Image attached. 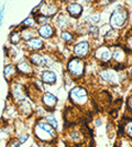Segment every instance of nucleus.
<instances>
[{
    "instance_id": "7ed1b4c3",
    "label": "nucleus",
    "mask_w": 132,
    "mask_h": 147,
    "mask_svg": "<svg viewBox=\"0 0 132 147\" xmlns=\"http://www.w3.org/2000/svg\"><path fill=\"white\" fill-rule=\"evenodd\" d=\"M66 69L69 76H72L74 79H81L85 74V69H86L85 60L72 57L68 59L66 63Z\"/></svg>"
},
{
    "instance_id": "423d86ee",
    "label": "nucleus",
    "mask_w": 132,
    "mask_h": 147,
    "mask_svg": "<svg viewBox=\"0 0 132 147\" xmlns=\"http://www.w3.org/2000/svg\"><path fill=\"white\" fill-rule=\"evenodd\" d=\"M69 100L71 102L77 106H84L88 103V92L83 86H75L69 91Z\"/></svg>"
},
{
    "instance_id": "bb28decb",
    "label": "nucleus",
    "mask_w": 132,
    "mask_h": 147,
    "mask_svg": "<svg viewBox=\"0 0 132 147\" xmlns=\"http://www.w3.org/2000/svg\"><path fill=\"white\" fill-rule=\"evenodd\" d=\"M86 31H87V33L90 37H93V39H97L100 34L99 33V27L97 24H88V27L86 28Z\"/></svg>"
},
{
    "instance_id": "cd10ccee",
    "label": "nucleus",
    "mask_w": 132,
    "mask_h": 147,
    "mask_svg": "<svg viewBox=\"0 0 132 147\" xmlns=\"http://www.w3.org/2000/svg\"><path fill=\"white\" fill-rule=\"evenodd\" d=\"M45 121L50 124V125L54 128V129H57V126H59V124H57V121H56V118H55V116L52 114V113H46L45 114Z\"/></svg>"
},
{
    "instance_id": "9b49d317",
    "label": "nucleus",
    "mask_w": 132,
    "mask_h": 147,
    "mask_svg": "<svg viewBox=\"0 0 132 147\" xmlns=\"http://www.w3.org/2000/svg\"><path fill=\"white\" fill-rule=\"evenodd\" d=\"M122 38V31L116 29H110L108 32H106L103 34V42L108 47H115L118 45L119 41H121Z\"/></svg>"
},
{
    "instance_id": "72a5a7b5",
    "label": "nucleus",
    "mask_w": 132,
    "mask_h": 147,
    "mask_svg": "<svg viewBox=\"0 0 132 147\" xmlns=\"http://www.w3.org/2000/svg\"><path fill=\"white\" fill-rule=\"evenodd\" d=\"M100 125H101V119H100V118H98V121H96V126H97V127H99Z\"/></svg>"
},
{
    "instance_id": "f3484780",
    "label": "nucleus",
    "mask_w": 132,
    "mask_h": 147,
    "mask_svg": "<svg viewBox=\"0 0 132 147\" xmlns=\"http://www.w3.org/2000/svg\"><path fill=\"white\" fill-rule=\"evenodd\" d=\"M17 112L24 117H30L31 114L33 113V110H32V106L29 101H27V98H24L17 103Z\"/></svg>"
},
{
    "instance_id": "2eb2a0df",
    "label": "nucleus",
    "mask_w": 132,
    "mask_h": 147,
    "mask_svg": "<svg viewBox=\"0 0 132 147\" xmlns=\"http://www.w3.org/2000/svg\"><path fill=\"white\" fill-rule=\"evenodd\" d=\"M41 102L45 111H52L57 105V97L51 92H44L41 95Z\"/></svg>"
},
{
    "instance_id": "6e6552de",
    "label": "nucleus",
    "mask_w": 132,
    "mask_h": 147,
    "mask_svg": "<svg viewBox=\"0 0 132 147\" xmlns=\"http://www.w3.org/2000/svg\"><path fill=\"white\" fill-rule=\"evenodd\" d=\"M93 57L100 63H109L111 61V49L106 44L99 45L93 50Z\"/></svg>"
},
{
    "instance_id": "dca6fc26",
    "label": "nucleus",
    "mask_w": 132,
    "mask_h": 147,
    "mask_svg": "<svg viewBox=\"0 0 132 147\" xmlns=\"http://www.w3.org/2000/svg\"><path fill=\"white\" fill-rule=\"evenodd\" d=\"M13 84H12V92H11V94H12V97H13V100H15V102L18 103V102H20L22 100H24V98H27V93H25V88H23V85H22L21 83H19V82H12Z\"/></svg>"
},
{
    "instance_id": "c9c22d12",
    "label": "nucleus",
    "mask_w": 132,
    "mask_h": 147,
    "mask_svg": "<svg viewBox=\"0 0 132 147\" xmlns=\"http://www.w3.org/2000/svg\"><path fill=\"white\" fill-rule=\"evenodd\" d=\"M107 2H112V1H116V0H106Z\"/></svg>"
},
{
    "instance_id": "4be33fe9",
    "label": "nucleus",
    "mask_w": 132,
    "mask_h": 147,
    "mask_svg": "<svg viewBox=\"0 0 132 147\" xmlns=\"http://www.w3.org/2000/svg\"><path fill=\"white\" fill-rule=\"evenodd\" d=\"M21 32V38L22 41H27L31 38H34L37 36V29L34 28H23V29H19Z\"/></svg>"
},
{
    "instance_id": "1a4fd4ad",
    "label": "nucleus",
    "mask_w": 132,
    "mask_h": 147,
    "mask_svg": "<svg viewBox=\"0 0 132 147\" xmlns=\"http://www.w3.org/2000/svg\"><path fill=\"white\" fill-rule=\"evenodd\" d=\"M113 50L111 51V60L117 64V65H125L128 60V54L130 52H128L122 45H115L112 47Z\"/></svg>"
},
{
    "instance_id": "aec40b11",
    "label": "nucleus",
    "mask_w": 132,
    "mask_h": 147,
    "mask_svg": "<svg viewBox=\"0 0 132 147\" xmlns=\"http://www.w3.org/2000/svg\"><path fill=\"white\" fill-rule=\"evenodd\" d=\"M55 17H56V26L61 29V31L68 30V27L71 26V22H69L71 18L67 17L65 13H62V12H59Z\"/></svg>"
},
{
    "instance_id": "e433bc0d",
    "label": "nucleus",
    "mask_w": 132,
    "mask_h": 147,
    "mask_svg": "<svg viewBox=\"0 0 132 147\" xmlns=\"http://www.w3.org/2000/svg\"><path fill=\"white\" fill-rule=\"evenodd\" d=\"M72 1H73V0H72ZM74 1H76V0H74Z\"/></svg>"
},
{
    "instance_id": "c85d7f7f",
    "label": "nucleus",
    "mask_w": 132,
    "mask_h": 147,
    "mask_svg": "<svg viewBox=\"0 0 132 147\" xmlns=\"http://www.w3.org/2000/svg\"><path fill=\"white\" fill-rule=\"evenodd\" d=\"M34 19H35V23L39 24V26L46 24V23H50V22H51V19H50V18L44 17V16H42V15H39V13H35V15H34Z\"/></svg>"
},
{
    "instance_id": "473e14b6",
    "label": "nucleus",
    "mask_w": 132,
    "mask_h": 147,
    "mask_svg": "<svg viewBox=\"0 0 132 147\" xmlns=\"http://www.w3.org/2000/svg\"><path fill=\"white\" fill-rule=\"evenodd\" d=\"M71 140H74V142H78V140H81V135H79V133L75 132V133H73V134H71Z\"/></svg>"
},
{
    "instance_id": "6ab92c4d",
    "label": "nucleus",
    "mask_w": 132,
    "mask_h": 147,
    "mask_svg": "<svg viewBox=\"0 0 132 147\" xmlns=\"http://www.w3.org/2000/svg\"><path fill=\"white\" fill-rule=\"evenodd\" d=\"M3 76L8 82H13L15 78L18 76V72H17V67L15 64H6L3 67Z\"/></svg>"
},
{
    "instance_id": "5701e85b",
    "label": "nucleus",
    "mask_w": 132,
    "mask_h": 147,
    "mask_svg": "<svg viewBox=\"0 0 132 147\" xmlns=\"http://www.w3.org/2000/svg\"><path fill=\"white\" fill-rule=\"evenodd\" d=\"M59 36H61L62 41H64V42L67 44L73 43L74 40H75L74 33L72 32V31H69V30H62L61 33H59Z\"/></svg>"
},
{
    "instance_id": "4468645a",
    "label": "nucleus",
    "mask_w": 132,
    "mask_h": 147,
    "mask_svg": "<svg viewBox=\"0 0 132 147\" xmlns=\"http://www.w3.org/2000/svg\"><path fill=\"white\" fill-rule=\"evenodd\" d=\"M23 42H24L25 49H28L31 52H41L45 48L44 40L41 39L40 37H37V36L34 38H31L27 41H23Z\"/></svg>"
},
{
    "instance_id": "393cba45",
    "label": "nucleus",
    "mask_w": 132,
    "mask_h": 147,
    "mask_svg": "<svg viewBox=\"0 0 132 147\" xmlns=\"http://www.w3.org/2000/svg\"><path fill=\"white\" fill-rule=\"evenodd\" d=\"M9 41H10V43H12V44L20 43V42L22 41L21 32H20V30L19 29L13 30V31L10 33V36H9Z\"/></svg>"
},
{
    "instance_id": "20e7f679",
    "label": "nucleus",
    "mask_w": 132,
    "mask_h": 147,
    "mask_svg": "<svg viewBox=\"0 0 132 147\" xmlns=\"http://www.w3.org/2000/svg\"><path fill=\"white\" fill-rule=\"evenodd\" d=\"M59 12V5L56 0H42L37 7V12L47 18H54Z\"/></svg>"
},
{
    "instance_id": "b1692460",
    "label": "nucleus",
    "mask_w": 132,
    "mask_h": 147,
    "mask_svg": "<svg viewBox=\"0 0 132 147\" xmlns=\"http://www.w3.org/2000/svg\"><path fill=\"white\" fill-rule=\"evenodd\" d=\"M35 27H37V23H35L34 16L31 15L21 22V24L19 26V29H23V28H35Z\"/></svg>"
},
{
    "instance_id": "f704fd0d",
    "label": "nucleus",
    "mask_w": 132,
    "mask_h": 147,
    "mask_svg": "<svg viewBox=\"0 0 132 147\" xmlns=\"http://www.w3.org/2000/svg\"><path fill=\"white\" fill-rule=\"evenodd\" d=\"M2 143H3V140H2V138L0 137V146H1V144H2Z\"/></svg>"
},
{
    "instance_id": "c756f323",
    "label": "nucleus",
    "mask_w": 132,
    "mask_h": 147,
    "mask_svg": "<svg viewBox=\"0 0 132 147\" xmlns=\"http://www.w3.org/2000/svg\"><path fill=\"white\" fill-rule=\"evenodd\" d=\"M131 126H132V123L130 119H128V123L125 125V133H127V135H128V137L129 138H131L132 136V133H131Z\"/></svg>"
},
{
    "instance_id": "39448f33",
    "label": "nucleus",
    "mask_w": 132,
    "mask_h": 147,
    "mask_svg": "<svg viewBox=\"0 0 132 147\" xmlns=\"http://www.w3.org/2000/svg\"><path fill=\"white\" fill-rule=\"evenodd\" d=\"M122 74L123 73L119 72L117 69L111 67V66L106 67L99 72V75L103 79V81H105L110 85H118V84L122 83V81H123Z\"/></svg>"
},
{
    "instance_id": "f03ea898",
    "label": "nucleus",
    "mask_w": 132,
    "mask_h": 147,
    "mask_svg": "<svg viewBox=\"0 0 132 147\" xmlns=\"http://www.w3.org/2000/svg\"><path fill=\"white\" fill-rule=\"evenodd\" d=\"M34 135L39 140L44 143H52L57 137L55 129L45 119H39L34 125Z\"/></svg>"
},
{
    "instance_id": "9d476101",
    "label": "nucleus",
    "mask_w": 132,
    "mask_h": 147,
    "mask_svg": "<svg viewBox=\"0 0 132 147\" xmlns=\"http://www.w3.org/2000/svg\"><path fill=\"white\" fill-rule=\"evenodd\" d=\"M15 67H17V72H18V75H22V76H28V78H33L34 76V66L30 63L29 60H22V61H19L17 64H15Z\"/></svg>"
},
{
    "instance_id": "f257e3e1",
    "label": "nucleus",
    "mask_w": 132,
    "mask_h": 147,
    "mask_svg": "<svg viewBox=\"0 0 132 147\" xmlns=\"http://www.w3.org/2000/svg\"><path fill=\"white\" fill-rule=\"evenodd\" d=\"M130 20V13L129 10L125 6H117L115 8L109 17V24L111 29H116L122 31L125 29L127 24Z\"/></svg>"
},
{
    "instance_id": "0eeeda50",
    "label": "nucleus",
    "mask_w": 132,
    "mask_h": 147,
    "mask_svg": "<svg viewBox=\"0 0 132 147\" xmlns=\"http://www.w3.org/2000/svg\"><path fill=\"white\" fill-rule=\"evenodd\" d=\"M93 51V45L89 41H79L77 43L74 44L73 47V54L74 57L79 58V59L85 60L90 55V53Z\"/></svg>"
},
{
    "instance_id": "2f4dec72",
    "label": "nucleus",
    "mask_w": 132,
    "mask_h": 147,
    "mask_svg": "<svg viewBox=\"0 0 132 147\" xmlns=\"http://www.w3.org/2000/svg\"><path fill=\"white\" fill-rule=\"evenodd\" d=\"M5 9H6V5L2 3L1 9H0V27L2 26V21H3V16H5Z\"/></svg>"
},
{
    "instance_id": "7c9ffc66",
    "label": "nucleus",
    "mask_w": 132,
    "mask_h": 147,
    "mask_svg": "<svg viewBox=\"0 0 132 147\" xmlns=\"http://www.w3.org/2000/svg\"><path fill=\"white\" fill-rule=\"evenodd\" d=\"M28 138H29V135L27 134V133H23V134H21L20 136H18V143L21 145V144H23V143H25L27 140H28Z\"/></svg>"
},
{
    "instance_id": "ddd939ff",
    "label": "nucleus",
    "mask_w": 132,
    "mask_h": 147,
    "mask_svg": "<svg viewBox=\"0 0 132 147\" xmlns=\"http://www.w3.org/2000/svg\"><path fill=\"white\" fill-rule=\"evenodd\" d=\"M37 37H40L41 39L44 40H50L53 37H55L56 34V29L55 27L51 24V23H46V24H42L39 26L37 28Z\"/></svg>"
},
{
    "instance_id": "f8f14e48",
    "label": "nucleus",
    "mask_w": 132,
    "mask_h": 147,
    "mask_svg": "<svg viewBox=\"0 0 132 147\" xmlns=\"http://www.w3.org/2000/svg\"><path fill=\"white\" fill-rule=\"evenodd\" d=\"M65 9L67 16L72 19H79L84 12V7L81 5V2H77V1L67 2Z\"/></svg>"
},
{
    "instance_id": "412c9836",
    "label": "nucleus",
    "mask_w": 132,
    "mask_h": 147,
    "mask_svg": "<svg viewBox=\"0 0 132 147\" xmlns=\"http://www.w3.org/2000/svg\"><path fill=\"white\" fill-rule=\"evenodd\" d=\"M44 54L40 52H31L29 54V61L33 66H42L43 67Z\"/></svg>"
},
{
    "instance_id": "a878e982",
    "label": "nucleus",
    "mask_w": 132,
    "mask_h": 147,
    "mask_svg": "<svg viewBox=\"0 0 132 147\" xmlns=\"http://www.w3.org/2000/svg\"><path fill=\"white\" fill-rule=\"evenodd\" d=\"M100 19H101V16H100V12H98V11L91 12L86 17V20L89 24H98Z\"/></svg>"
},
{
    "instance_id": "a211bd4d",
    "label": "nucleus",
    "mask_w": 132,
    "mask_h": 147,
    "mask_svg": "<svg viewBox=\"0 0 132 147\" xmlns=\"http://www.w3.org/2000/svg\"><path fill=\"white\" fill-rule=\"evenodd\" d=\"M40 80L42 81L43 84L53 85V84H55L56 81H57V74L55 73L54 71H52V70H43L41 72Z\"/></svg>"
}]
</instances>
